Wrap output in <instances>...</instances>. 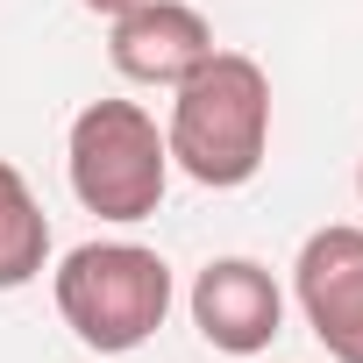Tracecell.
Instances as JSON below:
<instances>
[{"instance_id": "cell-1", "label": "cell", "mask_w": 363, "mask_h": 363, "mask_svg": "<svg viewBox=\"0 0 363 363\" xmlns=\"http://www.w3.org/2000/svg\"><path fill=\"white\" fill-rule=\"evenodd\" d=\"M171 171H186L207 193H235L271 157V79L242 50H214L193 79L171 86Z\"/></svg>"}, {"instance_id": "cell-2", "label": "cell", "mask_w": 363, "mask_h": 363, "mask_svg": "<svg viewBox=\"0 0 363 363\" xmlns=\"http://www.w3.org/2000/svg\"><path fill=\"white\" fill-rule=\"evenodd\" d=\"M57 313L93 356H128L143 349L164 313H171V264L143 242H79L50 271Z\"/></svg>"}, {"instance_id": "cell-3", "label": "cell", "mask_w": 363, "mask_h": 363, "mask_svg": "<svg viewBox=\"0 0 363 363\" xmlns=\"http://www.w3.org/2000/svg\"><path fill=\"white\" fill-rule=\"evenodd\" d=\"M65 178H72V200L100 221H150L164 207V186H171V143L157 128L150 107L135 100H86L72 114V135H65Z\"/></svg>"}, {"instance_id": "cell-4", "label": "cell", "mask_w": 363, "mask_h": 363, "mask_svg": "<svg viewBox=\"0 0 363 363\" xmlns=\"http://www.w3.org/2000/svg\"><path fill=\"white\" fill-rule=\"evenodd\" d=\"M292 299L335 363H363V228L328 221L292 257Z\"/></svg>"}, {"instance_id": "cell-5", "label": "cell", "mask_w": 363, "mask_h": 363, "mask_svg": "<svg viewBox=\"0 0 363 363\" xmlns=\"http://www.w3.org/2000/svg\"><path fill=\"white\" fill-rule=\"evenodd\" d=\"M186 306H193L200 342L221 349V356H264L278 342V328H285V292L257 257H214L193 278Z\"/></svg>"}, {"instance_id": "cell-6", "label": "cell", "mask_w": 363, "mask_h": 363, "mask_svg": "<svg viewBox=\"0 0 363 363\" xmlns=\"http://www.w3.org/2000/svg\"><path fill=\"white\" fill-rule=\"evenodd\" d=\"M107 57L128 86H178L214 57V22L186 0H143L107 22Z\"/></svg>"}, {"instance_id": "cell-7", "label": "cell", "mask_w": 363, "mask_h": 363, "mask_svg": "<svg viewBox=\"0 0 363 363\" xmlns=\"http://www.w3.org/2000/svg\"><path fill=\"white\" fill-rule=\"evenodd\" d=\"M50 271V214L29 178L0 157V292H22Z\"/></svg>"}, {"instance_id": "cell-8", "label": "cell", "mask_w": 363, "mask_h": 363, "mask_svg": "<svg viewBox=\"0 0 363 363\" xmlns=\"http://www.w3.org/2000/svg\"><path fill=\"white\" fill-rule=\"evenodd\" d=\"M86 15H100V22H114V15H128V8H143V0H79Z\"/></svg>"}, {"instance_id": "cell-9", "label": "cell", "mask_w": 363, "mask_h": 363, "mask_svg": "<svg viewBox=\"0 0 363 363\" xmlns=\"http://www.w3.org/2000/svg\"><path fill=\"white\" fill-rule=\"evenodd\" d=\"M356 193H363V164H356Z\"/></svg>"}]
</instances>
